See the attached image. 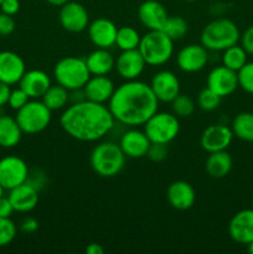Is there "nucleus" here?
Instances as JSON below:
<instances>
[{
    "mask_svg": "<svg viewBox=\"0 0 253 254\" xmlns=\"http://www.w3.org/2000/svg\"><path fill=\"white\" fill-rule=\"evenodd\" d=\"M116 119L108 106L84 101L71 103L60 117V126L64 133L79 141L101 140L114 128Z\"/></svg>",
    "mask_w": 253,
    "mask_h": 254,
    "instance_id": "obj_1",
    "label": "nucleus"
},
{
    "mask_svg": "<svg viewBox=\"0 0 253 254\" xmlns=\"http://www.w3.org/2000/svg\"><path fill=\"white\" fill-rule=\"evenodd\" d=\"M108 108L118 123L126 127H140L158 112L159 101L150 84L134 79L116 87L108 102Z\"/></svg>",
    "mask_w": 253,
    "mask_h": 254,
    "instance_id": "obj_2",
    "label": "nucleus"
},
{
    "mask_svg": "<svg viewBox=\"0 0 253 254\" xmlns=\"http://www.w3.org/2000/svg\"><path fill=\"white\" fill-rule=\"evenodd\" d=\"M241 31L237 25L226 17H217L208 22L201 32V45L208 51H225L240 42Z\"/></svg>",
    "mask_w": 253,
    "mask_h": 254,
    "instance_id": "obj_3",
    "label": "nucleus"
},
{
    "mask_svg": "<svg viewBox=\"0 0 253 254\" xmlns=\"http://www.w3.org/2000/svg\"><path fill=\"white\" fill-rule=\"evenodd\" d=\"M126 158L119 144L103 141L94 146L89 161L97 175L102 178H114L123 170Z\"/></svg>",
    "mask_w": 253,
    "mask_h": 254,
    "instance_id": "obj_4",
    "label": "nucleus"
},
{
    "mask_svg": "<svg viewBox=\"0 0 253 254\" xmlns=\"http://www.w3.org/2000/svg\"><path fill=\"white\" fill-rule=\"evenodd\" d=\"M138 50L148 66H161L173 57L174 40L161 30H149L141 36Z\"/></svg>",
    "mask_w": 253,
    "mask_h": 254,
    "instance_id": "obj_5",
    "label": "nucleus"
},
{
    "mask_svg": "<svg viewBox=\"0 0 253 254\" xmlns=\"http://www.w3.org/2000/svg\"><path fill=\"white\" fill-rule=\"evenodd\" d=\"M54 77L59 84L68 91L83 88L91 77L86 60L68 56L61 59L54 67Z\"/></svg>",
    "mask_w": 253,
    "mask_h": 254,
    "instance_id": "obj_6",
    "label": "nucleus"
},
{
    "mask_svg": "<svg viewBox=\"0 0 253 254\" xmlns=\"http://www.w3.org/2000/svg\"><path fill=\"white\" fill-rule=\"evenodd\" d=\"M52 111L40 99H30L22 108L16 111L17 124L25 134H37L44 131L51 123Z\"/></svg>",
    "mask_w": 253,
    "mask_h": 254,
    "instance_id": "obj_7",
    "label": "nucleus"
},
{
    "mask_svg": "<svg viewBox=\"0 0 253 254\" xmlns=\"http://www.w3.org/2000/svg\"><path fill=\"white\" fill-rule=\"evenodd\" d=\"M144 131L151 143L169 144L179 135L180 122L174 113L156 112L144 124Z\"/></svg>",
    "mask_w": 253,
    "mask_h": 254,
    "instance_id": "obj_8",
    "label": "nucleus"
},
{
    "mask_svg": "<svg viewBox=\"0 0 253 254\" xmlns=\"http://www.w3.org/2000/svg\"><path fill=\"white\" fill-rule=\"evenodd\" d=\"M29 168L21 158L15 155L0 159V185L4 190H11L26 183Z\"/></svg>",
    "mask_w": 253,
    "mask_h": 254,
    "instance_id": "obj_9",
    "label": "nucleus"
},
{
    "mask_svg": "<svg viewBox=\"0 0 253 254\" xmlns=\"http://www.w3.org/2000/svg\"><path fill=\"white\" fill-rule=\"evenodd\" d=\"M206 84L215 93H217L221 98L232 94L238 88V76L237 72L228 67L216 66L208 72Z\"/></svg>",
    "mask_w": 253,
    "mask_h": 254,
    "instance_id": "obj_10",
    "label": "nucleus"
},
{
    "mask_svg": "<svg viewBox=\"0 0 253 254\" xmlns=\"http://www.w3.org/2000/svg\"><path fill=\"white\" fill-rule=\"evenodd\" d=\"M208 62V50L201 44H190L183 47L176 55V64L183 72L195 73L206 67Z\"/></svg>",
    "mask_w": 253,
    "mask_h": 254,
    "instance_id": "obj_11",
    "label": "nucleus"
},
{
    "mask_svg": "<svg viewBox=\"0 0 253 254\" xmlns=\"http://www.w3.org/2000/svg\"><path fill=\"white\" fill-rule=\"evenodd\" d=\"M60 24L68 32H82L88 27L89 15L86 7L77 1H67L60 10Z\"/></svg>",
    "mask_w": 253,
    "mask_h": 254,
    "instance_id": "obj_12",
    "label": "nucleus"
},
{
    "mask_svg": "<svg viewBox=\"0 0 253 254\" xmlns=\"http://www.w3.org/2000/svg\"><path fill=\"white\" fill-rule=\"evenodd\" d=\"M233 131L226 124H211L202 131L200 138L201 148L207 153L227 150L233 140Z\"/></svg>",
    "mask_w": 253,
    "mask_h": 254,
    "instance_id": "obj_13",
    "label": "nucleus"
},
{
    "mask_svg": "<svg viewBox=\"0 0 253 254\" xmlns=\"http://www.w3.org/2000/svg\"><path fill=\"white\" fill-rule=\"evenodd\" d=\"M150 88L159 103H171L176 96L180 94V81L174 72L164 69L154 74L150 82Z\"/></svg>",
    "mask_w": 253,
    "mask_h": 254,
    "instance_id": "obj_14",
    "label": "nucleus"
},
{
    "mask_svg": "<svg viewBox=\"0 0 253 254\" xmlns=\"http://www.w3.org/2000/svg\"><path fill=\"white\" fill-rule=\"evenodd\" d=\"M146 64L144 61L143 56L139 52L138 49L128 50V51H122L117 56L114 68L117 69V73L126 81H134L138 79L144 72Z\"/></svg>",
    "mask_w": 253,
    "mask_h": 254,
    "instance_id": "obj_15",
    "label": "nucleus"
},
{
    "mask_svg": "<svg viewBox=\"0 0 253 254\" xmlns=\"http://www.w3.org/2000/svg\"><path fill=\"white\" fill-rule=\"evenodd\" d=\"M151 141L146 136L145 131L130 127V129L124 131L119 140V146L126 158L141 159L146 156Z\"/></svg>",
    "mask_w": 253,
    "mask_h": 254,
    "instance_id": "obj_16",
    "label": "nucleus"
},
{
    "mask_svg": "<svg viewBox=\"0 0 253 254\" xmlns=\"http://www.w3.org/2000/svg\"><path fill=\"white\" fill-rule=\"evenodd\" d=\"M88 36L92 44L98 49H111L116 45L118 27L113 21L104 17L93 20L88 25Z\"/></svg>",
    "mask_w": 253,
    "mask_h": 254,
    "instance_id": "obj_17",
    "label": "nucleus"
},
{
    "mask_svg": "<svg viewBox=\"0 0 253 254\" xmlns=\"http://www.w3.org/2000/svg\"><path fill=\"white\" fill-rule=\"evenodd\" d=\"M25 72L26 66L21 56L12 51L0 52V82L9 86L19 84Z\"/></svg>",
    "mask_w": 253,
    "mask_h": 254,
    "instance_id": "obj_18",
    "label": "nucleus"
},
{
    "mask_svg": "<svg viewBox=\"0 0 253 254\" xmlns=\"http://www.w3.org/2000/svg\"><path fill=\"white\" fill-rule=\"evenodd\" d=\"M228 233L235 242L246 245L253 241V208L240 211L231 218Z\"/></svg>",
    "mask_w": 253,
    "mask_h": 254,
    "instance_id": "obj_19",
    "label": "nucleus"
},
{
    "mask_svg": "<svg viewBox=\"0 0 253 254\" xmlns=\"http://www.w3.org/2000/svg\"><path fill=\"white\" fill-rule=\"evenodd\" d=\"M166 198L171 207L179 211H186L193 206L196 201V192L192 185L188 181L179 180L170 184L166 190Z\"/></svg>",
    "mask_w": 253,
    "mask_h": 254,
    "instance_id": "obj_20",
    "label": "nucleus"
},
{
    "mask_svg": "<svg viewBox=\"0 0 253 254\" xmlns=\"http://www.w3.org/2000/svg\"><path fill=\"white\" fill-rule=\"evenodd\" d=\"M114 91L116 86L108 76H91L83 87L87 101L101 104L108 103Z\"/></svg>",
    "mask_w": 253,
    "mask_h": 254,
    "instance_id": "obj_21",
    "label": "nucleus"
},
{
    "mask_svg": "<svg viewBox=\"0 0 253 254\" xmlns=\"http://www.w3.org/2000/svg\"><path fill=\"white\" fill-rule=\"evenodd\" d=\"M168 12L164 5L156 0H145L141 2L138 9L139 21L148 30H161L166 19Z\"/></svg>",
    "mask_w": 253,
    "mask_h": 254,
    "instance_id": "obj_22",
    "label": "nucleus"
},
{
    "mask_svg": "<svg viewBox=\"0 0 253 254\" xmlns=\"http://www.w3.org/2000/svg\"><path fill=\"white\" fill-rule=\"evenodd\" d=\"M7 197L16 212H30L39 203V190L29 183H24L9 190Z\"/></svg>",
    "mask_w": 253,
    "mask_h": 254,
    "instance_id": "obj_23",
    "label": "nucleus"
},
{
    "mask_svg": "<svg viewBox=\"0 0 253 254\" xmlns=\"http://www.w3.org/2000/svg\"><path fill=\"white\" fill-rule=\"evenodd\" d=\"M51 84L50 76L41 69L26 71L19 82V87L22 91H25V93L30 97V99L41 98Z\"/></svg>",
    "mask_w": 253,
    "mask_h": 254,
    "instance_id": "obj_24",
    "label": "nucleus"
},
{
    "mask_svg": "<svg viewBox=\"0 0 253 254\" xmlns=\"http://www.w3.org/2000/svg\"><path fill=\"white\" fill-rule=\"evenodd\" d=\"M84 60L91 76H107L111 73L116 64V59L108 51V49L97 47Z\"/></svg>",
    "mask_w": 253,
    "mask_h": 254,
    "instance_id": "obj_25",
    "label": "nucleus"
},
{
    "mask_svg": "<svg viewBox=\"0 0 253 254\" xmlns=\"http://www.w3.org/2000/svg\"><path fill=\"white\" fill-rule=\"evenodd\" d=\"M232 156L227 150L208 153L205 163L206 173L213 179L226 178L232 170Z\"/></svg>",
    "mask_w": 253,
    "mask_h": 254,
    "instance_id": "obj_26",
    "label": "nucleus"
},
{
    "mask_svg": "<svg viewBox=\"0 0 253 254\" xmlns=\"http://www.w3.org/2000/svg\"><path fill=\"white\" fill-rule=\"evenodd\" d=\"M22 130L16 119L10 116H0V146L10 149L20 143Z\"/></svg>",
    "mask_w": 253,
    "mask_h": 254,
    "instance_id": "obj_27",
    "label": "nucleus"
},
{
    "mask_svg": "<svg viewBox=\"0 0 253 254\" xmlns=\"http://www.w3.org/2000/svg\"><path fill=\"white\" fill-rule=\"evenodd\" d=\"M41 101L50 111H60L69 103V91L59 83L51 84L41 97Z\"/></svg>",
    "mask_w": 253,
    "mask_h": 254,
    "instance_id": "obj_28",
    "label": "nucleus"
},
{
    "mask_svg": "<svg viewBox=\"0 0 253 254\" xmlns=\"http://www.w3.org/2000/svg\"><path fill=\"white\" fill-rule=\"evenodd\" d=\"M231 129L240 140L253 143V112H242L233 118Z\"/></svg>",
    "mask_w": 253,
    "mask_h": 254,
    "instance_id": "obj_29",
    "label": "nucleus"
},
{
    "mask_svg": "<svg viewBox=\"0 0 253 254\" xmlns=\"http://www.w3.org/2000/svg\"><path fill=\"white\" fill-rule=\"evenodd\" d=\"M222 64L238 72L246 64H247L248 54L245 51L241 45L236 44L233 46L228 47L225 51H222Z\"/></svg>",
    "mask_w": 253,
    "mask_h": 254,
    "instance_id": "obj_30",
    "label": "nucleus"
},
{
    "mask_svg": "<svg viewBox=\"0 0 253 254\" xmlns=\"http://www.w3.org/2000/svg\"><path fill=\"white\" fill-rule=\"evenodd\" d=\"M141 36L138 30L131 26L119 27L117 31L116 46L121 51H128V50H135L139 47Z\"/></svg>",
    "mask_w": 253,
    "mask_h": 254,
    "instance_id": "obj_31",
    "label": "nucleus"
},
{
    "mask_svg": "<svg viewBox=\"0 0 253 254\" xmlns=\"http://www.w3.org/2000/svg\"><path fill=\"white\" fill-rule=\"evenodd\" d=\"M188 22L181 16H168L161 31L165 32L171 40H180L188 34Z\"/></svg>",
    "mask_w": 253,
    "mask_h": 254,
    "instance_id": "obj_32",
    "label": "nucleus"
},
{
    "mask_svg": "<svg viewBox=\"0 0 253 254\" xmlns=\"http://www.w3.org/2000/svg\"><path fill=\"white\" fill-rule=\"evenodd\" d=\"M171 108H173V113L178 118H188V117L192 116V113L195 112L196 104L190 96L180 93L171 102Z\"/></svg>",
    "mask_w": 253,
    "mask_h": 254,
    "instance_id": "obj_33",
    "label": "nucleus"
},
{
    "mask_svg": "<svg viewBox=\"0 0 253 254\" xmlns=\"http://www.w3.org/2000/svg\"><path fill=\"white\" fill-rule=\"evenodd\" d=\"M221 101H222V98L217 93H215L212 89L208 88V87L201 89L200 93L197 94L198 108L205 112H212L217 109L220 107Z\"/></svg>",
    "mask_w": 253,
    "mask_h": 254,
    "instance_id": "obj_34",
    "label": "nucleus"
},
{
    "mask_svg": "<svg viewBox=\"0 0 253 254\" xmlns=\"http://www.w3.org/2000/svg\"><path fill=\"white\" fill-rule=\"evenodd\" d=\"M17 233L16 225L11 218H0V247L9 246L15 240Z\"/></svg>",
    "mask_w": 253,
    "mask_h": 254,
    "instance_id": "obj_35",
    "label": "nucleus"
},
{
    "mask_svg": "<svg viewBox=\"0 0 253 254\" xmlns=\"http://www.w3.org/2000/svg\"><path fill=\"white\" fill-rule=\"evenodd\" d=\"M238 87L247 93L253 94V62H247L237 72Z\"/></svg>",
    "mask_w": 253,
    "mask_h": 254,
    "instance_id": "obj_36",
    "label": "nucleus"
},
{
    "mask_svg": "<svg viewBox=\"0 0 253 254\" xmlns=\"http://www.w3.org/2000/svg\"><path fill=\"white\" fill-rule=\"evenodd\" d=\"M29 101L30 97L25 93V91H22L19 87V88L11 89V93H10L7 104H9L10 108L14 109V111H19V109L22 108Z\"/></svg>",
    "mask_w": 253,
    "mask_h": 254,
    "instance_id": "obj_37",
    "label": "nucleus"
},
{
    "mask_svg": "<svg viewBox=\"0 0 253 254\" xmlns=\"http://www.w3.org/2000/svg\"><path fill=\"white\" fill-rule=\"evenodd\" d=\"M146 156L151 161H155V163H160V161L165 160L166 156H168V144L151 143L148 149V153H146Z\"/></svg>",
    "mask_w": 253,
    "mask_h": 254,
    "instance_id": "obj_38",
    "label": "nucleus"
},
{
    "mask_svg": "<svg viewBox=\"0 0 253 254\" xmlns=\"http://www.w3.org/2000/svg\"><path fill=\"white\" fill-rule=\"evenodd\" d=\"M15 30V20L11 15L0 12V36H9Z\"/></svg>",
    "mask_w": 253,
    "mask_h": 254,
    "instance_id": "obj_39",
    "label": "nucleus"
},
{
    "mask_svg": "<svg viewBox=\"0 0 253 254\" xmlns=\"http://www.w3.org/2000/svg\"><path fill=\"white\" fill-rule=\"evenodd\" d=\"M241 46L245 49L248 55H253V25L248 26L245 31L241 34L240 37Z\"/></svg>",
    "mask_w": 253,
    "mask_h": 254,
    "instance_id": "obj_40",
    "label": "nucleus"
},
{
    "mask_svg": "<svg viewBox=\"0 0 253 254\" xmlns=\"http://www.w3.org/2000/svg\"><path fill=\"white\" fill-rule=\"evenodd\" d=\"M26 183H29L30 185H32L35 189H37L40 191L44 188L45 184H46V174L41 170H34L32 173L29 171Z\"/></svg>",
    "mask_w": 253,
    "mask_h": 254,
    "instance_id": "obj_41",
    "label": "nucleus"
},
{
    "mask_svg": "<svg viewBox=\"0 0 253 254\" xmlns=\"http://www.w3.org/2000/svg\"><path fill=\"white\" fill-rule=\"evenodd\" d=\"M0 9H1V12L14 16L15 14L19 12L20 1L19 0H2V2L0 4Z\"/></svg>",
    "mask_w": 253,
    "mask_h": 254,
    "instance_id": "obj_42",
    "label": "nucleus"
},
{
    "mask_svg": "<svg viewBox=\"0 0 253 254\" xmlns=\"http://www.w3.org/2000/svg\"><path fill=\"white\" fill-rule=\"evenodd\" d=\"M12 212H15L9 197H0V218H9L11 217Z\"/></svg>",
    "mask_w": 253,
    "mask_h": 254,
    "instance_id": "obj_43",
    "label": "nucleus"
},
{
    "mask_svg": "<svg viewBox=\"0 0 253 254\" xmlns=\"http://www.w3.org/2000/svg\"><path fill=\"white\" fill-rule=\"evenodd\" d=\"M39 228V222L32 217H26L20 223V230L24 233H34Z\"/></svg>",
    "mask_w": 253,
    "mask_h": 254,
    "instance_id": "obj_44",
    "label": "nucleus"
},
{
    "mask_svg": "<svg viewBox=\"0 0 253 254\" xmlns=\"http://www.w3.org/2000/svg\"><path fill=\"white\" fill-rule=\"evenodd\" d=\"M10 93H11V88H10L9 84L0 82V107L7 104Z\"/></svg>",
    "mask_w": 253,
    "mask_h": 254,
    "instance_id": "obj_45",
    "label": "nucleus"
},
{
    "mask_svg": "<svg viewBox=\"0 0 253 254\" xmlns=\"http://www.w3.org/2000/svg\"><path fill=\"white\" fill-rule=\"evenodd\" d=\"M86 253L87 254H103L104 250L99 243H91V245L87 246Z\"/></svg>",
    "mask_w": 253,
    "mask_h": 254,
    "instance_id": "obj_46",
    "label": "nucleus"
},
{
    "mask_svg": "<svg viewBox=\"0 0 253 254\" xmlns=\"http://www.w3.org/2000/svg\"><path fill=\"white\" fill-rule=\"evenodd\" d=\"M46 1L49 2V4L54 5V6H60V7H61L62 5H64L67 1H69V0H46Z\"/></svg>",
    "mask_w": 253,
    "mask_h": 254,
    "instance_id": "obj_47",
    "label": "nucleus"
},
{
    "mask_svg": "<svg viewBox=\"0 0 253 254\" xmlns=\"http://www.w3.org/2000/svg\"><path fill=\"white\" fill-rule=\"evenodd\" d=\"M247 251H248V252H250L251 254H253V241H252V242H250V243H248V245H247Z\"/></svg>",
    "mask_w": 253,
    "mask_h": 254,
    "instance_id": "obj_48",
    "label": "nucleus"
},
{
    "mask_svg": "<svg viewBox=\"0 0 253 254\" xmlns=\"http://www.w3.org/2000/svg\"><path fill=\"white\" fill-rule=\"evenodd\" d=\"M1 196H4V188L0 185V197H1Z\"/></svg>",
    "mask_w": 253,
    "mask_h": 254,
    "instance_id": "obj_49",
    "label": "nucleus"
},
{
    "mask_svg": "<svg viewBox=\"0 0 253 254\" xmlns=\"http://www.w3.org/2000/svg\"><path fill=\"white\" fill-rule=\"evenodd\" d=\"M185 1H188V2H193V1H196V0H185Z\"/></svg>",
    "mask_w": 253,
    "mask_h": 254,
    "instance_id": "obj_50",
    "label": "nucleus"
},
{
    "mask_svg": "<svg viewBox=\"0 0 253 254\" xmlns=\"http://www.w3.org/2000/svg\"><path fill=\"white\" fill-rule=\"evenodd\" d=\"M252 208H253V197H252Z\"/></svg>",
    "mask_w": 253,
    "mask_h": 254,
    "instance_id": "obj_51",
    "label": "nucleus"
},
{
    "mask_svg": "<svg viewBox=\"0 0 253 254\" xmlns=\"http://www.w3.org/2000/svg\"><path fill=\"white\" fill-rule=\"evenodd\" d=\"M1 2H2V0H0V4H1Z\"/></svg>",
    "mask_w": 253,
    "mask_h": 254,
    "instance_id": "obj_52",
    "label": "nucleus"
},
{
    "mask_svg": "<svg viewBox=\"0 0 253 254\" xmlns=\"http://www.w3.org/2000/svg\"><path fill=\"white\" fill-rule=\"evenodd\" d=\"M252 112H253V104H252Z\"/></svg>",
    "mask_w": 253,
    "mask_h": 254,
    "instance_id": "obj_53",
    "label": "nucleus"
}]
</instances>
